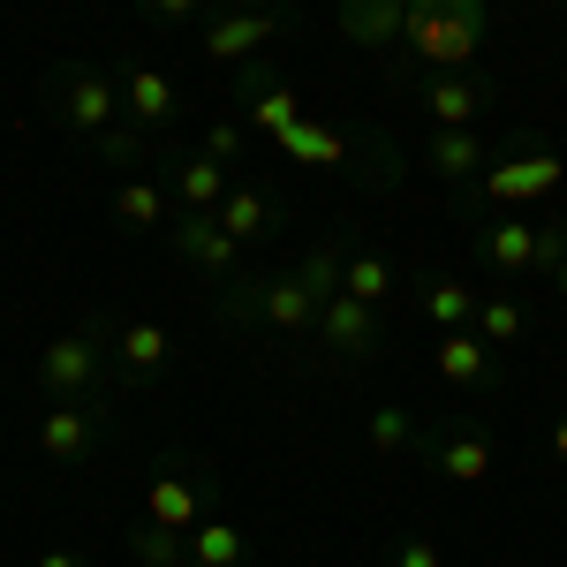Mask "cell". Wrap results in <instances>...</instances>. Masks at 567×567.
Listing matches in <instances>:
<instances>
[{
  "mask_svg": "<svg viewBox=\"0 0 567 567\" xmlns=\"http://www.w3.org/2000/svg\"><path fill=\"white\" fill-rule=\"evenodd\" d=\"M484 31H492V0H409L393 76H401V84H409L416 69H424V76H454V69L477 61Z\"/></svg>",
  "mask_w": 567,
  "mask_h": 567,
  "instance_id": "obj_1",
  "label": "cell"
},
{
  "mask_svg": "<svg viewBox=\"0 0 567 567\" xmlns=\"http://www.w3.org/2000/svg\"><path fill=\"white\" fill-rule=\"evenodd\" d=\"M213 310L227 326H272V333H288V341H310L326 303L310 296V280L288 265V272H243V280L213 288Z\"/></svg>",
  "mask_w": 567,
  "mask_h": 567,
  "instance_id": "obj_2",
  "label": "cell"
},
{
  "mask_svg": "<svg viewBox=\"0 0 567 567\" xmlns=\"http://www.w3.org/2000/svg\"><path fill=\"white\" fill-rule=\"evenodd\" d=\"M45 114H53V130L99 144L106 130H122V76H106L99 61H61L45 84Z\"/></svg>",
  "mask_w": 567,
  "mask_h": 567,
  "instance_id": "obj_3",
  "label": "cell"
},
{
  "mask_svg": "<svg viewBox=\"0 0 567 567\" xmlns=\"http://www.w3.org/2000/svg\"><path fill=\"white\" fill-rule=\"evenodd\" d=\"M114 355H106V326L84 333H53L39 349V393L45 401H114Z\"/></svg>",
  "mask_w": 567,
  "mask_h": 567,
  "instance_id": "obj_4",
  "label": "cell"
},
{
  "mask_svg": "<svg viewBox=\"0 0 567 567\" xmlns=\"http://www.w3.org/2000/svg\"><path fill=\"white\" fill-rule=\"evenodd\" d=\"M213 499H219V477H213V462H197V454H167L159 470H152V484H144V523H159V529H189L213 515Z\"/></svg>",
  "mask_w": 567,
  "mask_h": 567,
  "instance_id": "obj_5",
  "label": "cell"
},
{
  "mask_svg": "<svg viewBox=\"0 0 567 567\" xmlns=\"http://www.w3.org/2000/svg\"><path fill=\"white\" fill-rule=\"evenodd\" d=\"M567 182V167L545 152V144H529V136H515L492 167L477 175V189L492 197V205H529V197H545V189H560Z\"/></svg>",
  "mask_w": 567,
  "mask_h": 567,
  "instance_id": "obj_6",
  "label": "cell"
},
{
  "mask_svg": "<svg viewBox=\"0 0 567 567\" xmlns=\"http://www.w3.org/2000/svg\"><path fill=\"white\" fill-rule=\"evenodd\" d=\"M235 106H243V122L265 130L272 144L303 122V106H296V91H288V76H280V61H272V53H258V61H243V69H235Z\"/></svg>",
  "mask_w": 567,
  "mask_h": 567,
  "instance_id": "obj_7",
  "label": "cell"
},
{
  "mask_svg": "<svg viewBox=\"0 0 567 567\" xmlns=\"http://www.w3.org/2000/svg\"><path fill=\"white\" fill-rule=\"evenodd\" d=\"M310 349H326L333 363H371V355L386 349V310H379V303H355V296H333V303L318 310Z\"/></svg>",
  "mask_w": 567,
  "mask_h": 567,
  "instance_id": "obj_8",
  "label": "cell"
},
{
  "mask_svg": "<svg viewBox=\"0 0 567 567\" xmlns=\"http://www.w3.org/2000/svg\"><path fill=\"white\" fill-rule=\"evenodd\" d=\"M114 424V401H45L39 416V454L45 462H84Z\"/></svg>",
  "mask_w": 567,
  "mask_h": 567,
  "instance_id": "obj_9",
  "label": "cell"
},
{
  "mask_svg": "<svg viewBox=\"0 0 567 567\" xmlns=\"http://www.w3.org/2000/svg\"><path fill=\"white\" fill-rule=\"evenodd\" d=\"M167 243H175V258L189 265V272H205L213 288L243 280V243H235V235H219V219H213V213H175Z\"/></svg>",
  "mask_w": 567,
  "mask_h": 567,
  "instance_id": "obj_10",
  "label": "cell"
},
{
  "mask_svg": "<svg viewBox=\"0 0 567 567\" xmlns=\"http://www.w3.org/2000/svg\"><path fill=\"white\" fill-rule=\"evenodd\" d=\"M280 45V16L272 8H205V53L213 61H258Z\"/></svg>",
  "mask_w": 567,
  "mask_h": 567,
  "instance_id": "obj_11",
  "label": "cell"
},
{
  "mask_svg": "<svg viewBox=\"0 0 567 567\" xmlns=\"http://www.w3.org/2000/svg\"><path fill=\"white\" fill-rule=\"evenodd\" d=\"M106 355H114V379H122V386H152V379L175 363V341H167V326L136 318V326H114V333H106Z\"/></svg>",
  "mask_w": 567,
  "mask_h": 567,
  "instance_id": "obj_12",
  "label": "cell"
},
{
  "mask_svg": "<svg viewBox=\"0 0 567 567\" xmlns=\"http://www.w3.org/2000/svg\"><path fill=\"white\" fill-rule=\"evenodd\" d=\"M175 106H182V91L167 69H152V61H130L122 69V122L144 136H159L167 122H175Z\"/></svg>",
  "mask_w": 567,
  "mask_h": 567,
  "instance_id": "obj_13",
  "label": "cell"
},
{
  "mask_svg": "<svg viewBox=\"0 0 567 567\" xmlns=\"http://www.w3.org/2000/svg\"><path fill=\"white\" fill-rule=\"evenodd\" d=\"M213 219H219V235H235V243L250 250V243H272V235H280V197H272L258 175H235V189H227V205H219Z\"/></svg>",
  "mask_w": 567,
  "mask_h": 567,
  "instance_id": "obj_14",
  "label": "cell"
},
{
  "mask_svg": "<svg viewBox=\"0 0 567 567\" xmlns=\"http://www.w3.org/2000/svg\"><path fill=\"white\" fill-rule=\"evenodd\" d=\"M416 99H424V114H432L439 130H477V114L492 106V84L470 76V69H454V76H424Z\"/></svg>",
  "mask_w": 567,
  "mask_h": 567,
  "instance_id": "obj_15",
  "label": "cell"
},
{
  "mask_svg": "<svg viewBox=\"0 0 567 567\" xmlns=\"http://www.w3.org/2000/svg\"><path fill=\"white\" fill-rule=\"evenodd\" d=\"M424 462H432L446 484H484L492 477V439L477 424H446L439 439H424Z\"/></svg>",
  "mask_w": 567,
  "mask_h": 567,
  "instance_id": "obj_16",
  "label": "cell"
},
{
  "mask_svg": "<svg viewBox=\"0 0 567 567\" xmlns=\"http://www.w3.org/2000/svg\"><path fill=\"white\" fill-rule=\"evenodd\" d=\"M477 258L492 272H507V280H529V265H537V219L523 213H499L477 227Z\"/></svg>",
  "mask_w": 567,
  "mask_h": 567,
  "instance_id": "obj_17",
  "label": "cell"
},
{
  "mask_svg": "<svg viewBox=\"0 0 567 567\" xmlns=\"http://www.w3.org/2000/svg\"><path fill=\"white\" fill-rule=\"evenodd\" d=\"M167 189H175L182 213H219L227 189H235V167H219L213 152H182L175 167H167Z\"/></svg>",
  "mask_w": 567,
  "mask_h": 567,
  "instance_id": "obj_18",
  "label": "cell"
},
{
  "mask_svg": "<svg viewBox=\"0 0 567 567\" xmlns=\"http://www.w3.org/2000/svg\"><path fill=\"white\" fill-rule=\"evenodd\" d=\"M114 219H122L130 235H167V227H175L167 189H159L152 175H122V182H114Z\"/></svg>",
  "mask_w": 567,
  "mask_h": 567,
  "instance_id": "obj_19",
  "label": "cell"
},
{
  "mask_svg": "<svg viewBox=\"0 0 567 567\" xmlns=\"http://www.w3.org/2000/svg\"><path fill=\"white\" fill-rule=\"evenodd\" d=\"M424 167H432L439 182H477L484 167H492V144H484L477 130H439L432 144H424Z\"/></svg>",
  "mask_w": 567,
  "mask_h": 567,
  "instance_id": "obj_20",
  "label": "cell"
},
{
  "mask_svg": "<svg viewBox=\"0 0 567 567\" xmlns=\"http://www.w3.org/2000/svg\"><path fill=\"white\" fill-rule=\"evenodd\" d=\"M416 303H424V318H432L439 333H462V326L477 318L484 296L470 280H454V272H424V280H416Z\"/></svg>",
  "mask_w": 567,
  "mask_h": 567,
  "instance_id": "obj_21",
  "label": "cell"
},
{
  "mask_svg": "<svg viewBox=\"0 0 567 567\" xmlns=\"http://www.w3.org/2000/svg\"><path fill=\"white\" fill-rule=\"evenodd\" d=\"M401 16H409V0H341V31H349V45H371V53L401 45Z\"/></svg>",
  "mask_w": 567,
  "mask_h": 567,
  "instance_id": "obj_22",
  "label": "cell"
},
{
  "mask_svg": "<svg viewBox=\"0 0 567 567\" xmlns=\"http://www.w3.org/2000/svg\"><path fill=\"white\" fill-rule=\"evenodd\" d=\"M432 371L446 379V386H484V379H492V349H484L470 326H462V333H439Z\"/></svg>",
  "mask_w": 567,
  "mask_h": 567,
  "instance_id": "obj_23",
  "label": "cell"
},
{
  "mask_svg": "<svg viewBox=\"0 0 567 567\" xmlns=\"http://www.w3.org/2000/svg\"><path fill=\"white\" fill-rule=\"evenodd\" d=\"M393 258L386 250H349V272H341V296H355V303H379L386 310V296H393Z\"/></svg>",
  "mask_w": 567,
  "mask_h": 567,
  "instance_id": "obj_24",
  "label": "cell"
},
{
  "mask_svg": "<svg viewBox=\"0 0 567 567\" xmlns=\"http://www.w3.org/2000/svg\"><path fill=\"white\" fill-rule=\"evenodd\" d=\"M349 167H355V182L363 189H401V152H393L386 136H349Z\"/></svg>",
  "mask_w": 567,
  "mask_h": 567,
  "instance_id": "obj_25",
  "label": "cell"
},
{
  "mask_svg": "<svg viewBox=\"0 0 567 567\" xmlns=\"http://www.w3.org/2000/svg\"><path fill=\"white\" fill-rule=\"evenodd\" d=\"M189 567H243V529L205 515V523L189 529Z\"/></svg>",
  "mask_w": 567,
  "mask_h": 567,
  "instance_id": "obj_26",
  "label": "cell"
},
{
  "mask_svg": "<svg viewBox=\"0 0 567 567\" xmlns=\"http://www.w3.org/2000/svg\"><path fill=\"white\" fill-rule=\"evenodd\" d=\"M523 303H515V296H484L477 303V318H470V333H477L484 349H515V341H523Z\"/></svg>",
  "mask_w": 567,
  "mask_h": 567,
  "instance_id": "obj_27",
  "label": "cell"
},
{
  "mask_svg": "<svg viewBox=\"0 0 567 567\" xmlns=\"http://www.w3.org/2000/svg\"><path fill=\"white\" fill-rule=\"evenodd\" d=\"M280 152H288V159H318V167H349V136H341V130H318L310 114L280 136Z\"/></svg>",
  "mask_w": 567,
  "mask_h": 567,
  "instance_id": "obj_28",
  "label": "cell"
},
{
  "mask_svg": "<svg viewBox=\"0 0 567 567\" xmlns=\"http://www.w3.org/2000/svg\"><path fill=\"white\" fill-rule=\"evenodd\" d=\"M529 280H545L553 296L567 303V219H537V265H529Z\"/></svg>",
  "mask_w": 567,
  "mask_h": 567,
  "instance_id": "obj_29",
  "label": "cell"
},
{
  "mask_svg": "<svg viewBox=\"0 0 567 567\" xmlns=\"http://www.w3.org/2000/svg\"><path fill=\"white\" fill-rule=\"evenodd\" d=\"M130 560L136 567H189V537H182V529H159V523H136Z\"/></svg>",
  "mask_w": 567,
  "mask_h": 567,
  "instance_id": "obj_30",
  "label": "cell"
},
{
  "mask_svg": "<svg viewBox=\"0 0 567 567\" xmlns=\"http://www.w3.org/2000/svg\"><path fill=\"white\" fill-rule=\"evenodd\" d=\"M363 439L379 446V454H416L424 446V432H416V416L393 401V409H371V424H363Z\"/></svg>",
  "mask_w": 567,
  "mask_h": 567,
  "instance_id": "obj_31",
  "label": "cell"
},
{
  "mask_svg": "<svg viewBox=\"0 0 567 567\" xmlns=\"http://www.w3.org/2000/svg\"><path fill=\"white\" fill-rule=\"evenodd\" d=\"M296 272L310 280V296H318V303H333V296H341V272H349V250H341V243H310Z\"/></svg>",
  "mask_w": 567,
  "mask_h": 567,
  "instance_id": "obj_32",
  "label": "cell"
},
{
  "mask_svg": "<svg viewBox=\"0 0 567 567\" xmlns=\"http://www.w3.org/2000/svg\"><path fill=\"white\" fill-rule=\"evenodd\" d=\"M91 152H99L106 167H136V159H144V130H130V122H122V130H106V136H99Z\"/></svg>",
  "mask_w": 567,
  "mask_h": 567,
  "instance_id": "obj_33",
  "label": "cell"
},
{
  "mask_svg": "<svg viewBox=\"0 0 567 567\" xmlns=\"http://www.w3.org/2000/svg\"><path fill=\"white\" fill-rule=\"evenodd\" d=\"M197 152H213L219 167H235V159H243V122H235V114H227V122H213V130H205V144H197Z\"/></svg>",
  "mask_w": 567,
  "mask_h": 567,
  "instance_id": "obj_34",
  "label": "cell"
},
{
  "mask_svg": "<svg viewBox=\"0 0 567 567\" xmlns=\"http://www.w3.org/2000/svg\"><path fill=\"white\" fill-rule=\"evenodd\" d=\"M152 23H167V31H182V23H197L205 16V0H136Z\"/></svg>",
  "mask_w": 567,
  "mask_h": 567,
  "instance_id": "obj_35",
  "label": "cell"
},
{
  "mask_svg": "<svg viewBox=\"0 0 567 567\" xmlns=\"http://www.w3.org/2000/svg\"><path fill=\"white\" fill-rule=\"evenodd\" d=\"M393 567H446V560H439L432 537H401V545H393Z\"/></svg>",
  "mask_w": 567,
  "mask_h": 567,
  "instance_id": "obj_36",
  "label": "cell"
},
{
  "mask_svg": "<svg viewBox=\"0 0 567 567\" xmlns=\"http://www.w3.org/2000/svg\"><path fill=\"white\" fill-rule=\"evenodd\" d=\"M39 567H84V553L76 545H53V553H39Z\"/></svg>",
  "mask_w": 567,
  "mask_h": 567,
  "instance_id": "obj_37",
  "label": "cell"
},
{
  "mask_svg": "<svg viewBox=\"0 0 567 567\" xmlns=\"http://www.w3.org/2000/svg\"><path fill=\"white\" fill-rule=\"evenodd\" d=\"M553 462H560V470H567V409H560V416H553Z\"/></svg>",
  "mask_w": 567,
  "mask_h": 567,
  "instance_id": "obj_38",
  "label": "cell"
},
{
  "mask_svg": "<svg viewBox=\"0 0 567 567\" xmlns=\"http://www.w3.org/2000/svg\"><path fill=\"white\" fill-rule=\"evenodd\" d=\"M219 8H265V0H219Z\"/></svg>",
  "mask_w": 567,
  "mask_h": 567,
  "instance_id": "obj_39",
  "label": "cell"
},
{
  "mask_svg": "<svg viewBox=\"0 0 567 567\" xmlns=\"http://www.w3.org/2000/svg\"><path fill=\"white\" fill-rule=\"evenodd\" d=\"M560 189H567V182H560Z\"/></svg>",
  "mask_w": 567,
  "mask_h": 567,
  "instance_id": "obj_40",
  "label": "cell"
}]
</instances>
